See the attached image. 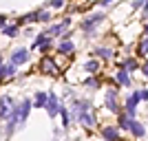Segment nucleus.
<instances>
[{
    "instance_id": "1",
    "label": "nucleus",
    "mask_w": 148,
    "mask_h": 141,
    "mask_svg": "<svg viewBox=\"0 0 148 141\" xmlns=\"http://www.w3.org/2000/svg\"><path fill=\"white\" fill-rule=\"evenodd\" d=\"M31 106H33V104L27 99V101H22V104L16 108V110H11V115H9V123H7V132H9V135L13 132V126H16V123H22V121L27 119V115H29V110H31Z\"/></svg>"
},
{
    "instance_id": "2",
    "label": "nucleus",
    "mask_w": 148,
    "mask_h": 141,
    "mask_svg": "<svg viewBox=\"0 0 148 141\" xmlns=\"http://www.w3.org/2000/svg\"><path fill=\"white\" fill-rule=\"evenodd\" d=\"M27 60H29V51L27 49H16L11 53V62L13 64H25Z\"/></svg>"
},
{
    "instance_id": "3",
    "label": "nucleus",
    "mask_w": 148,
    "mask_h": 141,
    "mask_svg": "<svg viewBox=\"0 0 148 141\" xmlns=\"http://www.w3.org/2000/svg\"><path fill=\"white\" fill-rule=\"evenodd\" d=\"M44 108L49 110V115H51V117H56V115H58V110H60V106H58V97L53 95V93H51L49 97H47V106H44Z\"/></svg>"
},
{
    "instance_id": "4",
    "label": "nucleus",
    "mask_w": 148,
    "mask_h": 141,
    "mask_svg": "<svg viewBox=\"0 0 148 141\" xmlns=\"http://www.w3.org/2000/svg\"><path fill=\"white\" fill-rule=\"evenodd\" d=\"M128 130L135 137H144V135H146V128H144L139 121H135V119H130V121H128Z\"/></svg>"
},
{
    "instance_id": "5",
    "label": "nucleus",
    "mask_w": 148,
    "mask_h": 141,
    "mask_svg": "<svg viewBox=\"0 0 148 141\" xmlns=\"http://www.w3.org/2000/svg\"><path fill=\"white\" fill-rule=\"evenodd\" d=\"M137 101H139V93H133V97H128V101H126V112H128L130 117H135Z\"/></svg>"
},
{
    "instance_id": "6",
    "label": "nucleus",
    "mask_w": 148,
    "mask_h": 141,
    "mask_svg": "<svg viewBox=\"0 0 148 141\" xmlns=\"http://www.w3.org/2000/svg\"><path fill=\"white\" fill-rule=\"evenodd\" d=\"M16 75V64H0V80L2 77H13Z\"/></svg>"
},
{
    "instance_id": "7",
    "label": "nucleus",
    "mask_w": 148,
    "mask_h": 141,
    "mask_svg": "<svg viewBox=\"0 0 148 141\" xmlns=\"http://www.w3.org/2000/svg\"><path fill=\"white\" fill-rule=\"evenodd\" d=\"M102 135H104V139H117V137H119V130L115 128V126H108V128H104Z\"/></svg>"
},
{
    "instance_id": "8",
    "label": "nucleus",
    "mask_w": 148,
    "mask_h": 141,
    "mask_svg": "<svg viewBox=\"0 0 148 141\" xmlns=\"http://www.w3.org/2000/svg\"><path fill=\"white\" fill-rule=\"evenodd\" d=\"M7 110H11V99H9V97H2V99H0V117H5Z\"/></svg>"
},
{
    "instance_id": "9",
    "label": "nucleus",
    "mask_w": 148,
    "mask_h": 141,
    "mask_svg": "<svg viewBox=\"0 0 148 141\" xmlns=\"http://www.w3.org/2000/svg\"><path fill=\"white\" fill-rule=\"evenodd\" d=\"M106 106H108L111 110H117V104H115V91L106 93Z\"/></svg>"
},
{
    "instance_id": "10",
    "label": "nucleus",
    "mask_w": 148,
    "mask_h": 141,
    "mask_svg": "<svg viewBox=\"0 0 148 141\" xmlns=\"http://www.w3.org/2000/svg\"><path fill=\"white\" fill-rule=\"evenodd\" d=\"M102 18H104V16H102V13H97V16H93L91 20H86V22H84V31H91V27L95 25V22H102Z\"/></svg>"
},
{
    "instance_id": "11",
    "label": "nucleus",
    "mask_w": 148,
    "mask_h": 141,
    "mask_svg": "<svg viewBox=\"0 0 148 141\" xmlns=\"http://www.w3.org/2000/svg\"><path fill=\"white\" fill-rule=\"evenodd\" d=\"M77 117H80V121L84 123V126H93V117L88 115L86 110H82V112H77Z\"/></svg>"
},
{
    "instance_id": "12",
    "label": "nucleus",
    "mask_w": 148,
    "mask_h": 141,
    "mask_svg": "<svg viewBox=\"0 0 148 141\" xmlns=\"http://www.w3.org/2000/svg\"><path fill=\"white\" fill-rule=\"evenodd\" d=\"M47 97H49V95L38 93V95H36V104H33V106H38V108H44V106H47Z\"/></svg>"
},
{
    "instance_id": "13",
    "label": "nucleus",
    "mask_w": 148,
    "mask_h": 141,
    "mask_svg": "<svg viewBox=\"0 0 148 141\" xmlns=\"http://www.w3.org/2000/svg\"><path fill=\"white\" fill-rule=\"evenodd\" d=\"M2 33H5V35H9V37H13L16 33H18V25H7L5 29H2Z\"/></svg>"
},
{
    "instance_id": "14",
    "label": "nucleus",
    "mask_w": 148,
    "mask_h": 141,
    "mask_svg": "<svg viewBox=\"0 0 148 141\" xmlns=\"http://www.w3.org/2000/svg\"><path fill=\"white\" fill-rule=\"evenodd\" d=\"M117 82H119V84H124V86H128V84H130V82H128V73H126V68H122V71L117 73Z\"/></svg>"
},
{
    "instance_id": "15",
    "label": "nucleus",
    "mask_w": 148,
    "mask_h": 141,
    "mask_svg": "<svg viewBox=\"0 0 148 141\" xmlns=\"http://www.w3.org/2000/svg\"><path fill=\"white\" fill-rule=\"evenodd\" d=\"M42 71H47V73H53V71H56V64H53V60H49V57H47V60L42 62Z\"/></svg>"
},
{
    "instance_id": "16",
    "label": "nucleus",
    "mask_w": 148,
    "mask_h": 141,
    "mask_svg": "<svg viewBox=\"0 0 148 141\" xmlns=\"http://www.w3.org/2000/svg\"><path fill=\"white\" fill-rule=\"evenodd\" d=\"M60 51H62V53H66V55H69V53H73V42H69V40H66V42H62Z\"/></svg>"
},
{
    "instance_id": "17",
    "label": "nucleus",
    "mask_w": 148,
    "mask_h": 141,
    "mask_svg": "<svg viewBox=\"0 0 148 141\" xmlns=\"http://www.w3.org/2000/svg\"><path fill=\"white\" fill-rule=\"evenodd\" d=\"M97 55L104 57V60H111V57H113V51H108V49H97Z\"/></svg>"
},
{
    "instance_id": "18",
    "label": "nucleus",
    "mask_w": 148,
    "mask_h": 141,
    "mask_svg": "<svg viewBox=\"0 0 148 141\" xmlns=\"http://www.w3.org/2000/svg\"><path fill=\"white\" fill-rule=\"evenodd\" d=\"M51 16L47 11H40V13H36V20H40V22H47V20H49Z\"/></svg>"
},
{
    "instance_id": "19",
    "label": "nucleus",
    "mask_w": 148,
    "mask_h": 141,
    "mask_svg": "<svg viewBox=\"0 0 148 141\" xmlns=\"http://www.w3.org/2000/svg\"><path fill=\"white\" fill-rule=\"evenodd\" d=\"M139 53H142V55H148V40H144V42H142V46H139Z\"/></svg>"
},
{
    "instance_id": "20",
    "label": "nucleus",
    "mask_w": 148,
    "mask_h": 141,
    "mask_svg": "<svg viewBox=\"0 0 148 141\" xmlns=\"http://www.w3.org/2000/svg\"><path fill=\"white\" fill-rule=\"evenodd\" d=\"M97 62H88V64H86V71H91V73H95V71H97Z\"/></svg>"
},
{
    "instance_id": "21",
    "label": "nucleus",
    "mask_w": 148,
    "mask_h": 141,
    "mask_svg": "<svg viewBox=\"0 0 148 141\" xmlns=\"http://www.w3.org/2000/svg\"><path fill=\"white\" fill-rule=\"evenodd\" d=\"M135 68H137V62L135 60H128V62H126V71H135Z\"/></svg>"
},
{
    "instance_id": "22",
    "label": "nucleus",
    "mask_w": 148,
    "mask_h": 141,
    "mask_svg": "<svg viewBox=\"0 0 148 141\" xmlns=\"http://www.w3.org/2000/svg\"><path fill=\"white\" fill-rule=\"evenodd\" d=\"M62 5H64V0H51V7H56V9L62 7Z\"/></svg>"
},
{
    "instance_id": "23",
    "label": "nucleus",
    "mask_w": 148,
    "mask_h": 141,
    "mask_svg": "<svg viewBox=\"0 0 148 141\" xmlns=\"http://www.w3.org/2000/svg\"><path fill=\"white\" fill-rule=\"evenodd\" d=\"M5 22H7V18H5V16H0V25H5Z\"/></svg>"
},
{
    "instance_id": "24",
    "label": "nucleus",
    "mask_w": 148,
    "mask_h": 141,
    "mask_svg": "<svg viewBox=\"0 0 148 141\" xmlns=\"http://www.w3.org/2000/svg\"><path fill=\"white\" fill-rule=\"evenodd\" d=\"M144 75H146V77H148V64H146V66H144Z\"/></svg>"
},
{
    "instance_id": "25",
    "label": "nucleus",
    "mask_w": 148,
    "mask_h": 141,
    "mask_svg": "<svg viewBox=\"0 0 148 141\" xmlns=\"http://www.w3.org/2000/svg\"><path fill=\"white\" fill-rule=\"evenodd\" d=\"M102 2H104V5H108V2H111V0H102Z\"/></svg>"
},
{
    "instance_id": "26",
    "label": "nucleus",
    "mask_w": 148,
    "mask_h": 141,
    "mask_svg": "<svg viewBox=\"0 0 148 141\" xmlns=\"http://www.w3.org/2000/svg\"><path fill=\"white\" fill-rule=\"evenodd\" d=\"M146 35H148V27H146Z\"/></svg>"
},
{
    "instance_id": "27",
    "label": "nucleus",
    "mask_w": 148,
    "mask_h": 141,
    "mask_svg": "<svg viewBox=\"0 0 148 141\" xmlns=\"http://www.w3.org/2000/svg\"><path fill=\"white\" fill-rule=\"evenodd\" d=\"M0 64H2V60H0Z\"/></svg>"
}]
</instances>
